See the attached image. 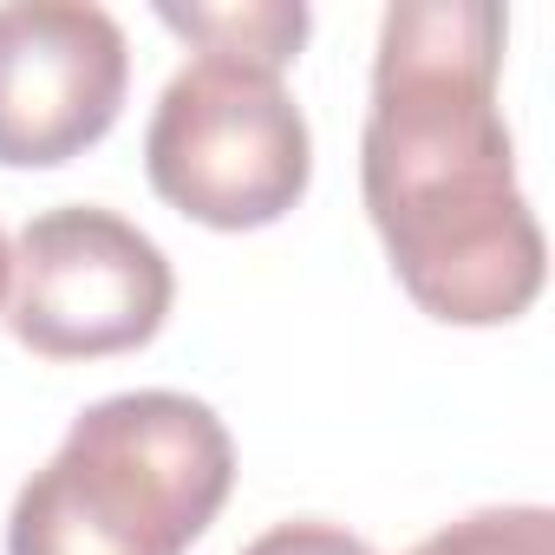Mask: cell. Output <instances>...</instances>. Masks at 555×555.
<instances>
[{
	"mask_svg": "<svg viewBox=\"0 0 555 555\" xmlns=\"http://www.w3.org/2000/svg\"><path fill=\"white\" fill-rule=\"evenodd\" d=\"M144 177L177 216L203 229H268L308 196L314 131L282 73L196 53L157 92L144 131Z\"/></svg>",
	"mask_w": 555,
	"mask_h": 555,
	"instance_id": "3957f363",
	"label": "cell"
},
{
	"mask_svg": "<svg viewBox=\"0 0 555 555\" xmlns=\"http://www.w3.org/2000/svg\"><path fill=\"white\" fill-rule=\"evenodd\" d=\"M177 301L170 255L99 203L40 209L14 235L8 334L34 360H118L164 334Z\"/></svg>",
	"mask_w": 555,
	"mask_h": 555,
	"instance_id": "277c9868",
	"label": "cell"
},
{
	"mask_svg": "<svg viewBox=\"0 0 555 555\" xmlns=\"http://www.w3.org/2000/svg\"><path fill=\"white\" fill-rule=\"evenodd\" d=\"M157 21L190 40L196 53H222V60H248L268 73H288L308 47L314 14L301 0H248V8H157Z\"/></svg>",
	"mask_w": 555,
	"mask_h": 555,
	"instance_id": "8992f818",
	"label": "cell"
},
{
	"mask_svg": "<svg viewBox=\"0 0 555 555\" xmlns=\"http://www.w3.org/2000/svg\"><path fill=\"white\" fill-rule=\"evenodd\" d=\"M412 555H555V516L542 503H496L431 529Z\"/></svg>",
	"mask_w": 555,
	"mask_h": 555,
	"instance_id": "52a82bcc",
	"label": "cell"
},
{
	"mask_svg": "<svg viewBox=\"0 0 555 555\" xmlns=\"http://www.w3.org/2000/svg\"><path fill=\"white\" fill-rule=\"evenodd\" d=\"M235 490V438L190 392H112L8 509V555H183Z\"/></svg>",
	"mask_w": 555,
	"mask_h": 555,
	"instance_id": "7a4b0ae2",
	"label": "cell"
},
{
	"mask_svg": "<svg viewBox=\"0 0 555 555\" xmlns=\"http://www.w3.org/2000/svg\"><path fill=\"white\" fill-rule=\"evenodd\" d=\"M131 47L92 0L0 8V164L60 170L86 157L125 112Z\"/></svg>",
	"mask_w": 555,
	"mask_h": 555,
	"instance_id": "5b68a950",
	"label": "cell"
},
{
	"mask_svg": "<svg viewBox=\"0 0 555 555\" xmlns=\"http://www.w3.org/2000/svg\"><path fill=\"white\" fill-rule=\"evenodd\" d=\"M503 40L509 14L490 0H399L373 47L360 196L399 288L444 327H509L548 282L496 105Z\"/></svg>",
	"mask_w": 555,
	"mask_h": 555,
	"instance_id": "6da1fadb",
	"label": "cell"
},
{
	"mask_svg": "<svg viewBox=\"0 0 555 555\" xmlns=\"http://www.w3.org/2000/svg\"><path fill=\"white\" fill-rule=\"evenodd\" d=\"M8 288H14V242L0 229V308H8Z\"/></svg>",
	"mask_w": 555,
	"mask_h": 555,
	"instance_id": "9c48e42d",
	"label": "cell"
},
{
	"mask_svg": "<svg viewBox=\"0 0 555 555\" xmlns=\"http://www.w3.org/2000/svg\"><path fill=\"white\" fill-rule=\"evenodd\" d=\"M235 555H373L353 529H340V522H321V516H288V522H274V529H261L248 548H235Z\"/></svg>",
	"mask_w": 555,
	"mask_h": 555,
	"instance_id": "ba28073f",
	"label": "cell"
}]
</instances>
